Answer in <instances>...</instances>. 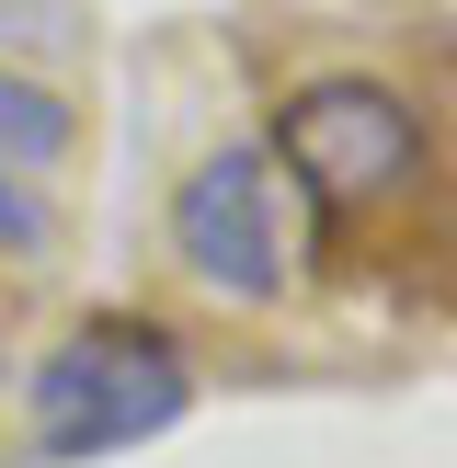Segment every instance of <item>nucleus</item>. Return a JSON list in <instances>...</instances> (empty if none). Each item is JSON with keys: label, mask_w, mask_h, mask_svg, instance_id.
Returning <instances> with one entry per match:
<instances>
[{"label": "nucleus", "mask_w": 457, "mask_h": 468, "mask_svg": "<svg viewBox=\"0 0 457 468\" xmlns=\"http://www.w3.org/2000/svg\"><path fill=\"white\" fill-rule=\"evenodd\" d=\"M0 240H35V206H23L12 183H0Z\"/></svg>", "instance_id": "nucleus-5"}, {"label": "nucleus", "mask_w": 457, "mask_h": 468, "mask_svg": "<svg viewBox=\"0 0 457 468\" xmlns=\"http://www.w3.org/2000/svg\"><path fill=\"white\" fill-rule=\"evenodd\" d=\"M172 263L206 297H228V309H274L286 297V274H297L286 263V206H274V160L251 137L206 149L172 183Z\"/></svg>", "instance_id": "nucleus-3"}, {"label": "nucleus", "mask_w": 457, "mask_h": 468, "mask_svg": "<svg viewBox=\"0 0 457 468\" xmlns=\"http://www.w3.org/2000/svg\"><path fill=\"white\" fill-rule=\"evenodd\" d=\"M195 411V355H183L172 320L137 309H91L69 343H46L35 366V446L46 457H114L149 446Z\"/></svg>", "instance_id": "nucleus-1"}, {"label": "nucleus", "mask_w": 457, "mask_h": 468, "mask_svg": "<svg viewBox=\"0 0 457 468\" xmlns=\"http://www.w3.org/2000/svg\"><path fill=\"white\" fill-rule=\"evenodd\" d=\"M69 137H80V126H69V103H58V91H46V80H23V69H0V183H12V195L58 172V160H69Z\"/></svg>", "instance_id": "nucleus-4"}, {"label": "nucleus", "mask_w": 457, "mask_h": 468, "mask_svg": "<svg viewBox=\"0 0 457 468\" xmlns=\"http://www.w3.org/2000/svg\"><path fill=\"white\" fill-rule=\"evenodd\" d=\"M423 103H411L400 80H366V69H332V80H297L286 103H274V149L297 172V195L320 206V218H366V206L411 195L423 183Z\"/></svg>", "instance_id": "nucleus-2"}]
</instances>
